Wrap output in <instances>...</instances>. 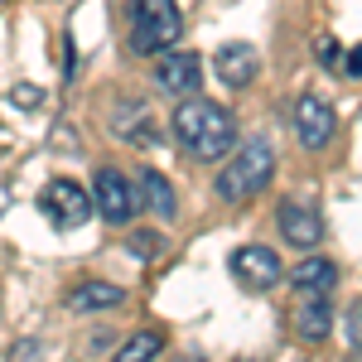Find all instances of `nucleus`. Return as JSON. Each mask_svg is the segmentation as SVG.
Masks as SVG:
<instances>
[{
    "label": "nucleus",
    "mask_w": 362,
    "mask_h": 362,
    "mask_svg": "<svg viewBox=\"0 0 362 362\" xmlns=\"http://www.w3.org/2000/svg\"><path fill=\"white\" fill-rule=\"evenodd\" d=\"M174 140L194 160H223L237 145V121H232L227 107L194 92V97H179V107H174Z\"/></svg>",
    "instance_id": "nucleus-1"
},
{
    "label": "nucleus",
    "mask_w": 362,
    "mask_h": 362,
    "mask_svg": "<svg viewBox=\"0 0 362 362\" xmlns=\"http://www.w3.org/2000/svg\"><path fill=\"white\" fill-rule=\"evenodd\" d=\"M223 160L227 165L218 174V198L223 203H247V198H256L271 184V174H276V150H271L266 136H251L242 145H232Z\"/></svg>",
    "instance_id": "nucleus-2"
},
{
    "label": "nucleus",
    "mask_w": 362,
    "mask_h": 362,
    "mask_svg": "<svg viewBox=\"0 0 362 362\" xmlns=\"http://www.w3.org/2000/svg\"><path fill=\"white\" fill-rule=\"evenodd\" d=\"M184 15L174 0H131V49L136 54H160L169 44H179Z\"/></svg>",
    "instance_id": "nucleus-3"
},
{
    "label": "nucleus",
    "mask_w": 362,
    "mask_h": 362,
    "mask_svg": "<svg viewBox=\"0 0 362 362\" xmlns=\"http://www.w3.org/2000/svg\"><path fill=\"white\" fill-rule=\"evenodd\" d=\"M39 208H44V218L58 232H73V227H83L92 218V194H87L78 179H49L44 194H39Z\"/></svg>",
    "instance_id": "nucleus-4"
},
{
    "label": "nucleus",
    "mask_w": 362,
    "mask_h": 362,
    "mask_svg": "<svg viewBox=\"0 0 362 362\" xmlns=\"http://www.w3.org/2000/svg\"><path fill=\"white\" fill-rule=\"evenodd\" d=\"M150 78H155V87L165 92V97H194L198 83H203V63H198L194 49H160L155 54V63H150Z\"/></svg>",
    "instance_id": "nucleus-5"
},
{
    "label": "nucleus",
    "mask_w": 362,
    "mask_h": 362,
    "mask_svg": "<svg viewBox=\"0 0 362 362\" xmlns=\"http://www.w3.org/2000/svg\"><path fill=\"white\" fill-rule=\"evenodd\" d=\"M92 213H102L112 227H126L140 213V198L131 194L121 169H112V165L97 169V179H92Z\"/></svg>",
    "instance_id": "nucleus-6"
},
{
    "label": "nucleus",
    "mask_w": 362,
    "mask_h": 362,
    "mask_svg": "<svg viewBox=\"0 0 362 362\" xmlns=\"http://www.w3.org/2000/svg\"><path fill=\"white\" fill-rule=\"evenodd\" d=\"M295 136H300L305 150H329L334 136H338V112L324 102V97L305 92V97L295 102Z\"/></svg>",
    "instance_id": "nucleus-7"
},
{
    "label": "nucleus",
    "mask_w": 362,
    "mask_h": 362,
    "mask_svg": "<svg viewBox=\"0 0 362 362\" xmlns=\"http://www.w3.org/2000/svg\"><path fill=\"white\" fill-rule=\"evenodd\" d=\"M276 227H280V242H290L295 251H314L324 242V218L305 198H285L276 213Z\"/></svg>",
    "instance_id": "nucleus-8"
},
{
    "label": "nucleus",
    "mask_w": 362,
    "mask_h": 362,
    "mask_svg": "<svg viewBox=\"0 0 362 362\" xmlns=\"http://www.w3.org/2000/svg\"><path fill=\"white\" fill-rule=\"evenodd\" d=\"M232 276L242 280L247 290H271L285 280V266H280V256L271 247H261V242H251V247H237L232 251Z\"/></svg>",
    "instance_id": "nucleus-9"
},
{
    "label": "nucleus",
    "mask_w": 362,
    "mask_h": 362,
    "mask_svg": "<svg viewBox=\"0 0 362 362\" xmlns=\"http://www.w3.org/2000/svg\"><path fill=\"white\" fill-rule=\"evenodd\" d=\"M112 136L126 140V145H160V131H155V116H150V102H140V97H121L112 107Z\"/></svg>",
    "instance_id": "nucleus-10"
},
{
    "label": "nucleus",
    "mask_w": 362,
    "mask_h": 362,
    "mask_svg": "<svg viewBox=\"0 0 362 362\" xmlns=\"http://www.w3.org/2000/svg\"><path fill=\"white\" fill-rule=\"evenodd\" d=\"M295 334H300V343H324L334 334V300L329 295H300Z\"/></svg>",
    "instance_id": "nucleus-11"
},
{
    "label": "nucleus",
    "mask_w": 362,
    "mask_h": 362,
    "mask_svg": "<svg viewBox=\"0 0 362 362\" xmlns=\"http://www.w3.org/2000/svg\"><path fill=\"white\" fill-rule=\"evenodd\" d=\"M126 305V290L112 285V280H78L68 290V309L73 314H102V309H116Z\"/></svg>",
    "instance_id": "nucleus-12"
},
{
    "label": "nucleus",
    "mask_w": 362,
    "mask_h": 362,
    "mask_svg": "<svg viewBox=\"0 0 362 362\" xmlns=\"http://www.w3.org/2000/svg\"><path fill=\"white\" fill-rule=\"evenodd\" d=\"M213 68H218L223 87H251L256 68H261V58H256V49H251V44H223V49H218V58H213Z\"/></svg>",
    "instance_id": "nucleus-13"
},
{
    "label": "nucleus",
    "mask_w": 362,
    "mask_h": 362,
    "mask_svg": "<svg viewBox=\"0 0 362 362\" xmlns=\"http://www.w3.org/2000/svg\"><path fill=\"white\" fill-rule=\"evenodd\" d=\"M140 194H145V203L140 208H155V218L160 223H174L179 218V194H174V184H169L160 169H140Z\"/></svg>",
    "instance_id": "nucleus-14"
},
{
    "label": "nucleus",
    "mask_w": 362,
    "mask_h": 362,
    "mask_svg": "<svg viewBox=\"0 0 362 362\" xmlns=\"http://www.w3.org/2000/svg\"><path fill=\"white\" fill-rule=\"evenodd\" d=\"M295 290L300 295H329L334 300V290H338V266L329 261V256H309V261H300L295 266Z\"/></svg>",
    "instance_id": "nucleus-15"
},
{
    "label": "nucleus",
    "mask_w": 362,
    "mask_h": 362,
    "mask_svg": "<svg viewBox=\"0 0 362 362\" xmlns=\"http://www.w3.org/2000/svg\"><path fill=\"white\" fill-rule=\"evenodd\" d=\"M160 353H165V334L140 329V334H131L126 343H121V353H116V358H121V362H145V358H160Z\"/></svg>",
    "instance_id": "nucleus-16"
},
{
    "label": "nucleus",
    "mask_w": 362,
    "mask_h": 362,
    "mask_svg": "<svg viewBox=\"0 0 362 362\" xmlns=\"http://www.w3.org/2000/svg\"><path fill=\"white\" fill-rule=\"evenodd\" d=\"M126 251H131L136 261H155V256L165 251V237H160V232H150V227H140V232L126 237Z\"/></svg>",
    "instance_id": "nucleus-17"
},
{
    "label": "nucleus",
    "mask_w": 362,
    "mask_h": 362,
    "mask_svg": "<svg viewBox=\"0 0 362 362\" xmlns=\"http://www.w3.org/2000/svg\"><path fill=\"white\" fill-rule=\"evenodd\" d=\"M358 314H362L358 305H348V348H353V353H362V329H358Z\"/></svg>",
    "instance_id": "nucleus-18"
},
{
    "label": "nucleus",
    "mask_w": 362,
    "mask_h": 362,
    "mask_svg": "<svg viewBox=\"0 0 362 362\" xmlns=\"http://www.w3.org/2000/svg\"><path fill=\"white\" fill-rule=\"evenodd\" d=\"M319 63H324V68H338V44L334 39H319Z\"/></svg>",
    "instance_id": "nucleus-19"
},
{
    "label": "nucleus",
    "mask_w": 362,
    "mask_h": 362,
    "mask_svg": "<svg viewBox=\"0 0 362 362\" xmlns=\"http://www.w3.org/2000/svg\"><path fill=\"white\" fill-rule=\"evenodd\" d=\"M343 68H348V78H358V73H362V58L348 54V58H343Z\"/></svg>",
    "instance_id": "nucleus-20"
}]
</instances>
